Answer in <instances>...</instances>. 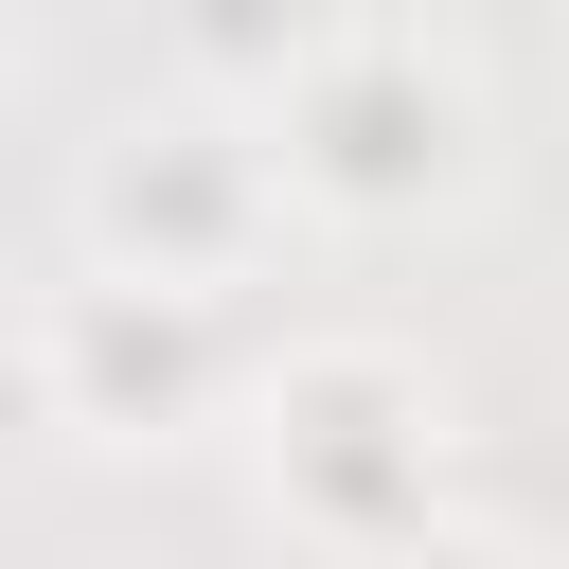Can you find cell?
<instances>
[{"label": "cell", "instance_id": "1", "mask_svg": "<svg viewBox=\"0 0 569 569\" xmlns=\"http://www.w3.org/2000/svg\"><path fill=\"white\" fill-rule=\"evenodd\" d=\"M445 445L462 427H445V373L409 338H284L249 373V480L320 569H356L409 516H445Z\"/></svg>", "mask_w": 569, "mask_h": 569}, {"label": "cell", "instance_id": "8", "mask_svg": "<svg viewBox=\"0 0 569 569\" xmlns=\"http://www.w3.org/2000/svg\"><path fill=\"white\" fill-rule=\"evenodd\" d=\"M0 71H18V36H0Z\"/></svg>", "mask_w": 569, "mask_h": 569}, {"label": "cell", "instance_id": "7", "mask_svg": "<svg viewBox=\"0 0 569 569\" xmlns=\"http://www.w3.org/2000/svg\"><path fill=\"white\" fill-rule=\"evenodd\" d=\"M18 445H53V409H36V356L0 338V462H18Z\"/></svg>", "mask_w": 569, "mask_h": 569}, {"label": "cell", "instance_id": "4", "mask_svg": "<svg viewBox=\"0 0 569 569\" xmlns=\"http://www.w3.org/2000/svg\"><path fill=\"white\" fill-rule=\"evenodd\" d=\"M18 356H36V409H53L71 445H196V427L231 409V320H213V284H142V267H71V284L18 320Z\"/></svg>", "mask_w": 569, "mask_h": 569}, {"label": "cell", "instance_id": "3", "mask_svg": "<svg viewBox=\"0 0 569 569\" xmlns=\"http://www.w3.org/2000/svg\"><path fill=\"white\" fill-rule=\"evenodd\" d=\"M71 231H89V267H142V284H249V249L284 231V178H267L249 107L196 89V107H142L89 142Z\"/></svg>", "mask_w": 569, "mask_h": 569}, {"label": "cell", "instance_id": "2", "mask_svg": "<svg viewBox=\"0 0 569 569\" xmlns=\"http://www.w3.org/2000/svg\"><path fill=\"white\" fill-rule=\"evenodd\" d=\"M267 178H284V213H338V231H427V213H462V196H480V89H462V53L338 18V36L267 89Z\"/></svg>", "mask_w": 569, "mask_h": 569}, {"label": "cell", "instance_id": "5", "mask_svg": "<svg viewBox=\"0 0 569 569\" xmlns=\"http://www.w3.org/2000/svg\"><path fill=\"white\" fill-rule=\"evenodd\" d=\"M160 36H178V71H196L213 107H267V89L338 36V0H160Z\"/></svg>", "mask_w": 569, "mask_h": 569}, {"label": "cell", "instance_id": "6", "mask_svg": "<svg viewBox=\"0 0 569 569\" xmlns=\"http://www.w3.org/2000/svg\"><path fill=\"white\" fill-rule=\"evenodd\" d=\"M356 569H533V551H516L498 516H462V498H445V516H409V533H391V551H356Z\"/></svg>", "mask_w": 569, "mask_h": 569}]
</instances>
